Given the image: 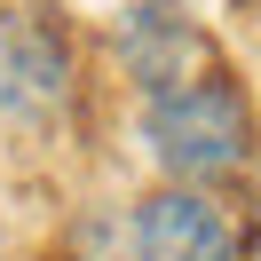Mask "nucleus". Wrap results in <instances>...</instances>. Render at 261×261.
Wrapping results in <instances>:
<instances>
[{
    "label": "nucleus",
    "instance_id": "4",
    "mask_svg": "<svg viewBox=\"0 0 261 261\" xmlns=\"http://www.w3.org/2000/svg\"><path fill=\"white\" fill-rule=\"evenodd\" d=\"M111 56H119V71H127L135 95H166V87L198 80L214 64V40L190 24L182 0H135L127 16H119V32H111Z\"/></svg>",
    "mask_w": 261,
    "mask_h": 261
},
{
    "label": "nucleus",
    "instance_id": "3",
    "mask_svg": "<svg viewBox=\"0 0 261 261\" xmlns=\"http://www.w3.org/2000/svg\"><path fill=\"white\" fill-rule=\"evenodd\" d=\"M127 253L135 261H245V222L214 190L159 182L127 214Z\"/></svg>",
    "mask_w": 261,
    "mask_h": 261
},
{
    "label": "nucleus",
    "instance_id": "1",
    "mask_svg": "<svg viewBox=\"0 0 261 261\" xmlns=\"http://www.w3.org/2000/svg\"><path fill=\"white\" fill-rule=\"evenodd\" d=\"M143 150L166 182H190V190H214V182H238L253 166V103H245L238 71L206 64L198 80L166 87V95H143Z\"/></svg>",
    "mask_w": 261,
    "mask_h": 261
},
{
    "label": "nucleus",
    "instance_id": "2",
    "mask_svg": "<svg viewBox=\"0 0 261 261\" xmlns=\"http://www.w3.org/2000/svg\"><path fill=\"white\" fill-rule=\"evenodd\" d=\"M80 103V32L56 0H0V127L48 135Z\"/></svg>",
    "mask_w": 261,
    "mask_h": 261
}]
</instances>
